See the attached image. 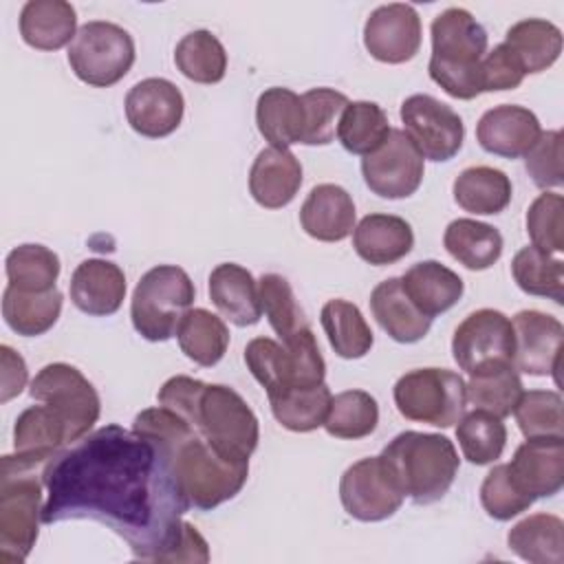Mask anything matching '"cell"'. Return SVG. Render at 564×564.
Listing matches in <instances>:
<instances>
[{
	"instance_id": "cell-1",
	"label": "cell",
	"mask_w": 564,
	"mask_h": 564,
	"mask_svg": "<svg viewBox=\"0 0 564 564\" xmlns=\"http://www.w3.org/2000/svg\"><path fill=\"white\" fill-rule=\"evenodd\" d=\"M42 522L97 520L143 562H167L189 509L165 449L117 423L88 432L42 469Z\"/></svg>"
},
{
	"instance_id": "cell-2",
	"label": "cell",
	"mask_w": 564,
	"mask_h": 564,
	"mask_svg": "<svg viewBox=\"0 0 564 564\" xmlns=\"http://www.w3.org/2000/svg\"><path fill=\"white\" fill-rule=\"evenodd\" d=\"M132 430L154 438L167 454L189 507L212 511L236 498L249 478V463L225 458L181 414L165 405L141 410Z\"/></svg>"
},
{
	"instance_id": "cell-3",
	"label": "cell",
	"mask_w": 564,
	"mask_h": 564,
	"mask_svg": "<svg viewBox=\"0 0 564 564\" xmlns=\"http://www.w3.org/2000/svg\"><path fill=\"white\" fill-rule=\"evenodd\" d=\"M156 399L159 405L181 414L225 458L249 463L260 441V425L234 388L176 375L161 386Z\"/></svg>"
},
{
	"instance_id": "cell-4",
	"label": "cell",
	"mask_w": 564,
	"mask_h": 564,
	"mask_svg": "<svg viewBox=\"0 0 564 564\" xmlns=\"http://www.w3.org/2000/svg\"><path fill=\"white\" fill-rule=\"evenodd\" d=\"M388 476L414 505L441 500L458 474L460 460L454 443L443 434L405 430L379 454Z\"/></svg>"
},
{
	"instance_id": "cell-5",
	"label": "cell",
	"mask_w": 564,
	"mask_h": 564,
	"mask_svg": "<svg viewBox=\"0 0 564 564\" xmlns=\"http://www.w3.org/2000/svg\"><path fill=\"white\" fill-rule=\"evenodd\" d=\"M430 77L456 99H474L482 93L480 62L487 53L485 26L460 7L441 11L430 26Z\"/></svg>"
},
{
	"instance_id": "cell-6",
	"label": "cell",
	"mask_w": 564,
	"mask_h": 564,
	"mask_svg": "<svg viewBox=\"0 0 564 564\" xmlns=\"http://www.w3.org/2000/svg\"><path fill=\"white\" fill-rule=\"evenodd\" d=\"M194 295L196 289L185 269L176 264L152 267L132 293L130 317L134 330L148 341H167L192 308Z\"/></svg>"
},
{
	"instance_id": "cell-7",
	"label": "cell",
	"mask_w": 564,
	"mask_h": 564,
	"mask_svg": "<svg viewBox=\"0 0 564 564\" xmlns=\"http://www.w3.org/2000/svg\"><path fill=\"white\" fill-rule=\"evenodd\" d=\"M245 364L267 397L324 383L326 364L313 330L293 344H278L271 337H256L245 348Z\"/></svg>"
},
{
	"instance_id": "cell-8",
	"label": "cell",
	"mask_w": 564,
	"mask_h": 564,
	"mask_svg": "<svg viewBox=\"0 0 564 564\" xmlns=\"http://www.w3.org/2000/svg\"><path fill=\"white\" fill-rule=\"evenodd\" d=\"M42 474L2 456L0 474V560L22 564L35 546L42 522Z\"/></svg>"
},
{
	"instance_id": "cell-9",
	"label": "cell",
	"mask_w": 564,
	"mask_h": 564,
	"mask_svg": "<svg viewBox=\"0 0 564 564\" xmlns=\"http://www.w3.org/2000/svg\"><path fill=\"white\" fill-rule=\"evenodd\" d=\"M392 397L401 416L434 427H452L467 410V383L447 368H416L401 375Z\"/></svg>"
},
{
	"instance_id": "cell-10",
	"label": "cell",
	"mask_w": 564,
	"mask_h": 564,
	"mask_svg": "<svg viewBox=\"0 0 564 564\" xmlns=\"http://www.w3.org/2000/svg\"><path fill=\"white\" fill-rule=\"evenodd\" d=\"M132 35L106 20H90L79 26L68 46L70 70L88 86L108 88L121 82L134 64Z\"/></svg>"
},
{
	"instance_id": "cell-11",
	"label": "cell",
	"mask_w": 564,
	"mask_h": 564,
	"mask_svg": "<svg viewBox=\"0 0 564 564\" xmlns=\"http://www.w3.org/2000/svg\"><path fill=\"white\" fill-rule=\"evenodd\" d=\"M29 394L62 416L70 445L93 430L101 412V401L95 386L75 366L64 361L44 366L33 377Z\"/></svg>"
},
{
	"instance_id": "cell-12",
	"label": "cell",
	"mask_w": 564,
	"mask_h": 564,
	"mask_svg": "<svg viewBox=\"0 0 564 564\" xmlns=\"http://www.w3.org/2000/svg\"><path fill=\"white\" fill-rule=\"evenodd\" d=\"M513 350L516 339L511 319L496 308H478L469 313L456 326L452 337L454 361L469 377L513 366Z\"/></svg>"
},
{
	"instance_id": "cell-13",
	"label": "cell",
	"mask_w": 564,
	"mask_h": 564,
	"mask_svg": "<svg viewBox=\"0 0 564 564\" xmlns=\"http://www.w3.org/2000/svg\"><path fill=\"white\" fill-rule=\"evenodd\" d=\"M401 121L403 132L410 137L423 159L443 163L454 159L463 148V119L432 95H410L401 104Z\"/></svg>"
},
{
	"instance_id": "cell-14",
	"label": "cell",
	"mask_w": 564,
	"mask_h": 564,
	"mask_svg": "<svg viewBox=\"0 0 564 564\" xmlns=\"http://www.w3.org/2000/svg\"><path fill=\"white\" fill-rule=\"evenodd\" d=\"M423 161L410 137L392 128L381 148L361 159V174L372 194L388 200L408 198L423 183Z\"/></svg>"
},
{
	"instance_id": "cell-15",
	"label": "cell",
	"mask_w": 564,
	"mask_h": 564,
	"mask_svg": "<svg viewBox=\"0 0 564 564\" xmlns=\"http://www.w3.org/2000/svg\"><path fill=\"white\" fill-rule=\"evenodd\" d=\"M339 500L344 511L359 522H381L392 518L403 494L388 476L379 456H368L352 463L339 478Z\"/></svg>"
},
{
	"instance_id": "cell-16",
	"label": "cell",
	"mask_w": 564,
	"mask_h": 564,
	"mask_svg": "<svg viewBox=\"0 0 564 564\" xmlns=\"http://www.w3.org/2000/svg\"><path fill=\"white\" fill-rule=\"evenodd\" d=\"M364 46L377 62L403 64L421 48V18L412 4L377 7L364 24Z\"/></svg>"
},
{
	"instance_id": "cell-17",
	"label": "cell",
	"mask_w": 564,
	"mask_h": 564,
	"mask_svg": "<svg viewBox=\"0 0 564 564\" xmlns=\"http://www.w3.org/2000/svg\"><path fill=\"white\" fill-rule=\"evenodd\" d=\"M513 366L518 372L533 377L553 375L560 383L557 370L562 361V337L564 326L557 317L542 311H520L513 319Z\"/></svg>"
},
{
	"instance_id": "cell-18",
	"label": "cell",
	"mask_w": 564,
	"mask_h": 564,
	"mask_svg": "<svg viewBox=\"0 0 564 564\" xmlns=\"http://www.w3.org/2000/svg\"><path fill=\"white\" fill-rule=\"evenodd\" d=\"M123 106L126 119L137 134L163 139L181 126L185 99L170 79L148 77L128 90Z\"/></svg>"
},
{
	"instance_id": "cell-19",
	"label": "cell",
	"mask_w": 564,
	"mask_h": 564,
	"mask_svg": "<svg viewBox=\"0 0 564 564\" xmlns=\"http://www.w3.org/2000/svg\"><path fill=\"white\" fill-rule=\"evenodd\" d=\"M516 487L538 498H551L564 487V436L527 438L507 463Z\"/></svg>"
},
{
	"instance_id": "cell-20",
	"label": "cell",
	"mask_w": 564,
	"mask_h": 564,
	"mask_svg": "<svg viewBox=\"0 0 564 564\" xmlns=\"http://www.w3.org/2000/svg\"><path fill=\"white\" fill-rule=\"evenodd\" d=\"M68 430L62 416L48 408L31 405L20 412L13 425V454L9 458L22 469H35L46 465L64 447H68Z\"/></svg>"
},
{
	"instance_id": "cell-21",
	"label": "cell",
	"mask_w": 564,
	"mask_h": 564,
	"mask_svg": "<svg viewBox=\"0 0 564 564\" xmlns=\"http://www.w3.org/2000/svg\"><path fill=\"white\" fill-rule=\"evenodd\" d=\"M542 128L538 117L516 104H502L489 108L476 126V139L489 154L502 159H520L538 141Z\"/></svg>"
},
{
	"instance_id": "cell-22",
	"label": "cell",
	"mask_w": 564,
	"mask_h": 564,
	"mask_svg": "<svg viewBox=\"0 0 564 564\" xmlns=\"http://www.w3.org/2000/svg\"><path fill=\"white\" fill-rule=\"evenodd\" d=\"M126 297V275L119 264L88 258L70 275V302L86 315H115Z\"/></svg>"
},
{
	"instance_id": "cell-23",
	"label": "cell",
	"mask_w": 564,
	"mask_h": 564,
	"mask_svg": "<svg viewBox=\"0 0 564 564\" xmlns=\"http://www.w3.org/2000/svg\"><path fill=\"white\" fill-rule=\"evenodd\" d=\"M302 185V163L291 150L264 148L249 170V192L267 209L286 207Z\"/></svg>"
},
{
	"instance_id": "cell-24",
	"label": "cell",
	"mask_w": 564,
	"mask_h": 564,
	"mask_svg": "<svg viewBox=\"0 0 564 564\" xmlns=\"http://www.w3.org/2000/svg\"><path fill=\"white\" fill-rule=\"evenodd\" d=\"M355 216L352 196L335 183L315 185L300 209L302 229L322 242L348 238L355 229Z\"/></svg>"
},
{
	"instance_id": "cell-25",
	"label": "cell",
	"mask_w": 564,
	"mask_h": 564,
	"mask_svg": "<svg viewBox=\"0 0 564 564\" xmlns=\"http://www.w3.org/2000/svg\"><path fill=\"white\" fill-rule=\"evenodd\" d=\"M352 247L368 264H394L412 251L414 231L401 216L368 214L352 229Z\"/></svg>"
},
{
	"instance_id": "cell-26",
	"label": "cell",
	"mask_w": 564,
	"mask_h": 564,
	"mask_svg": "<svg viewBox=\"0 0 564 564\" xmlns=\"http://www.w3.org/2000/svg\"><path fill=\"white\" fill-rule=\"evenodd\" d=\"M370 311L388 337L399 344L421 341L432 328V317L423 315L414 306L401 284V278H388L372 289Z\"/></svg>"
},
{
	"instance_id": "cell-27",
	"label": "cell",
	"mask_w": 564,
	"mask_h": 564,
	"mask_svg": "<svg viewBox=\"0 0 564 564\" xmlns=\"http://www.w3.org/2000/svg\"><path fill=\"white\" fill-rule=\"evenodd\" d=\"M209 297L218 313L236 326H253L262 317L260 289L251 271L223 262L209 273Z\"/></svg>"
},
{
	"instance_id": "cell-28",
	"label": "cell",
	"mask_w": 564,
	"mask_h": 564,
	"mask_svg": "<svg viewBox=\"0 0 564 564\" xmlns=\"http://www.w3.org/2000/svg\"><path fill=\"white\" fill-rule=\"evenodd\" d=\"M401 284L414 306L432 319L458 304L465 291L463 278L438 260H421L412 264L401 275Z\"/></svg>"
},
{
	"instance_id": "cell-29",
	"label": "cell",
	"mask_w": 564,
	"mask_h": 564,
	"mask_svg": "<svg viewBox=\"0 0 564 564\" xmlns=\"http://www.w3.org/2000/svg\"><path fill=\"white\" fill-rule=\"evenodd\" d=\"M77 31V13L66 0H29L20 11V35L37 51H57Z\"/></svg>"
},
{
	"instance_id": "cell-30",
	"label": "cell",
	"mask_w": 564,
	"mask_h": 564,
	"mask_svg": "<svg viewBox=\"0 0 564 564\" xmlns=\"http://www.w3.org/2000/svg\"><path fill=\"white\" fill-rule=\"evenodd\" d=\"M256 123L264 141L273 148H284L300 143L304 132V106L302 97L291 88L273 86L267 88L256 104Z\"/></svg>"
},
{
	"instance_id": "cell-31",
	"label": "cell",
	"mask_w": 564,
	"mask_h": 564,
	"mask_svg": "<svg viewBox=\"0 0 564 564\" xmlns=\"http://www.w3.org/2000/svg\"><path fill=\"white\" fill-rule=\"evenodd\" d=\"M518 59L522 73H542L562 53V31L542 18H527L511 24L502 42Z\"/></svg>"
},
{
	"instance_id": "cell-32",
	"label": "cell",
	"mask_w": 564,
	"mask_h": 564,
	"mask_svg": "<svg viewBox=\"0 0 564 564\" xmlns=\"http://www.w3.org/2000/svg\"><path fill=\"white\" fill-rule=\"evenodd\" d=\"M447 253L469 271H485L502 256V236L496 227L474 220L456 218L443 234Z\"/></svg>"
},
{
	"instance_id": "cell-33",
	"label": "cell",
	"mask_w": 564,
	"mask_h": 564,
	"mask_svg": "<svg viewBox=\"0 0 564 564\" xmlns=\"http://www.w3.org/2000/svg\"><path fill=\"white\" fill-rule=\"evenodd\" d=\"M511 553L531 564H562L564 522L553 513H533L507 533Z\"/></svg>"
},
{
	"instance_id": "cell-34",
	"label": "cell",
	"mask_w": 564,
	"mask_h": 564,
	"mask_svg": "<svg viewBox=\"0 0 564 564\" xmlns=\"http://www.w3.org/2000/svg\"><path fill=\"white\" fill-rule=\"evenodd\" d=\"M62 293L57 289L44 293L18 291L7 284L2 293V317L7 326L22 337L48 333L62 313Z\"/></svg>"
},
{
	"instance_id": "cell-35",
	"label": "cell",
	"mask_w": 564,
	"mask_h": 564,
	"mask_svg": "<svg viewBox=\"0 0 564 564\" xmlns=\"http://www.w3.org/2000/svg\"><path fill=\"white\" fill-rule=\"evenodd\" d=\"M319 322L330 348L341 359H361L370 352L375 335L357 304L339 297L328 300L322 306Z\"/></svg>"
},
{
	"instance_id": "cell-36",
	"label": "cell",
	"mask_w": 564,
	"mask_h": 564,
	"mask_svg": "<svg viewBox=\"0 0 564 564\" xmlns=\"http://www.w3.org/2000/svg\"><path fill=\"white\" fill-rule=\"evenodd\" d=\"M176 339L181 352L203 368L216 366L229 346L227 324L207 308H189L178 328Z\"/></svg>"
},
{
	"instance_id": "cell-37",
	"label": "cell",
	"mask_w": 564,
	"mask_h": 564,
	"mask_svg": "<svg viewBox=\"0 0 564 564\" xmlns=\"http://www.w3.org/2000/svg\"><path fill=\"white\" fill-rule=\"evenodd\" d=\"M454 200L469 214H500L511 203V181L489 165L467 167L454 181Z\"/></svg>"
},
{
	"instance_id": "cell-38",
	"label": "cell",
	"mask_w": 564,
	"mask_h": 564,
	"mask_svg": "<svg viewBox=\"0 0 564 564\" xmlns=\"http://www.w3.org/2000/svg\"><path fill=\"white\" fill-rule=\"evenodd\" d=\"M388 115L375 101H348L337 123V139L346 152L368 156L390 134Z\"/></svg>"
},
{
	"instance_id": "cell-39",
	"label": "cell",
	"mask_w": 564,
	"mask_h": 564,
	"mask_svg": "<svg viewBox=\"0 0 564 564\" xmlns=\"http://www.w3.org/2000/svg\"><path fill=\"white\" fill-rule=\"evenodd\" d=\"M260 306L267 315L271 328L282 339V344H293L306 330H311L304 311L300 308L289 280L280 273H264L258 280Z\"/></svg>"
},
{
	"instance_id": "cell-40",
	"label": "cell",
	"mask_w": 564,
	"mask_h": 564,
	"mask_svg": "<svg viewBox=\"0 0 564 564\" xmlns=\"http://www.w3.org/2000/svg\"><path fill=\"white\" fill-rule=\"evenodd\" d=\"M174 64L196 84H218L227 73V51L212 31L198 29L181 37L174 48Z\"/></svg>"
},
{
	"instance_id": "cell-41",
	"label": "cell",
	"mask_w": 564,
	"mask_h": 564,
	"mask_svg": "<svg viewBox=\"0 0 564 564\" xmlns=\"http://www.w3.org/2000/svg\"><path fill=\"white\" fill-rule=\"evenodd\" d=\"M330 390L326 383L315 388H293L269 397L275 421L291 432H313L324 425L330 408Z\"/></svg>"
},
{
	"instance_id": "cell-42",
	"label": "cell",
	"mask_w": 564,
	"mask_h": 564,
	"mask_svg": "<svg viewBox=\"0 0 564 564\" xmlns=\"http://www.w3.org/2000/svg\"><path fill=\"white\" fill-rule=\"evenodd\" d=\"M59 258L53 249L44 245H20L9 251L4 271L9 286L29 293H44L57 289L55 282L59 278Z\"/></svg>"
},
{
	"instance_id": "cell-43",
	"label": "cell",
	"mask_w": 564,
	"mask_h": 564,
	"mask_svg": "<svg viewBox=\"0 0 564 564\" xmlns=\"http://www.w3.org/2000/svg\"><path fill=\"white\" fill-rule=\"evenodd\" d=\"M379 423L377 399L366 390H344L330 399L324 430L335 438L370 436Z\"/></svg>"
},
{
	"instance_id": "cell-44",
	"label": "cell",
	"mask_w": 564,
	"mask_h": 564,
	"mask_svg": "<svg viewBox=\"0 0 564 564\" xmlns=\"http://www.w3.org/2000/svg\"><path fill=\"white\" fill-rule=\"evenodd\" d=\"M511 273L516 284L527 295L549 297L562 304L564 291V262L538 247H522L511 260Z\"/></svg>"
},
{
	"instance_id": "cell-45",
	"label": "cell",
	"mask_w": 564,
	"mask_h": 564,
	"mask_svg": "<svg viewBox=\"0 0 564 564\" xmlns=\"http://www.w3.org/2000/svg\"><path fill=\"white\" fill-rule=\"evenodd\" d=\"M456 441L471 465H489L505 452L507 427L500 416L487 410H474L458 419Z\"/></svg>"
},
{
	"instance_id": "cell-46",
	"label": "cell",
	"mask_w": 564,
	"mask_h": 564,
	"mask_svg": "<svg viewBox=\"0 0 564 564\" xmlns=\"http://www.w3.org/2000/svg\"><path fill=\"white\" fill-rule=\"evenodd\" d=\"M465 383L467 403H471L474 410H487L500 419L513 412L520 394L524 392L516 366H505L482 375H474Z\"/></svg>"
},
{
	"instance_id": "cell-47",
	"label": "cell",
	"mask_w": 564,
	"mask_h": 564,
	"mask_svg": "<svg viewBox=\"0 0 564 564\" xmlns=\"http://www.w3.org/2000/svg\"><path fill=\"white\" fill-rule=\"evenodd\" d=\"M302 97L304 106V145H328L337 134V123L348 106V97L335 88H311Z\"/></svg>"
},
{
	"instance_id": "cell-48",
	"label": "cell",
	"mask_w": 564,
	"mask_h": 564,
	"mask_svg": "<svg viewBox=\"0 0 564 564\" xmlns=\"http://www.w3.org/2000/svg\"><path fill=\"white\" fill-rule=\"evenodd\" d=\"M513 414L524 438L564 436L562 397L557 390H524Z\"/></svg>"
},
{
	"instance_id": "cell-49",
	"label": "cell",
	"mask_w": 564,
	"mask_h": 564,
	"mask_svg": "<svg viewBox=\"0 0 564 564\" xmlns=\"http://www.w3.org/2000/svg\"><path fill=\"white\" fill-rule=\"evenodd\" d=\"M527 234L533 247L546 253L564 251V198L555 192L540 194L527 212Z\"/></svg>"
},
{
	"instance_id": "cell-50",
	"label": "cell",
	"mask_w": 564,
	"mask_h": 564,
	"mask_svg": "<svg viewBox=\"0 0 564 564\" xmlns=\"http://www.w3.org/2000/svg\"><path fill=\"white\" fill-rule=\"evenodd\" d=\"M535 500L522 494L509 476L507 465H496L480 485V505L494 520H511L527 511Z\"/></svg>"
},
{
	"instance_id": "cell-51",
	"label": "cell",
	"mask_w": 564,
	"mask_h": 564,
	"mask_svg": "<svg viewBox=\"0 0 564 564\" xmlns=\"http://www.w3.org/2000/svg\"><path fill=\"white\" fill-rule=\"evenodd\" d=\"M524 167L531 181L542 187H560L562 185V132L560 130H546L540 132L538 141L531 145V150L524 154Z\"/></svg>"
},
{
	"instance_id": "cell-52",
	"label": "cell",
	"mask_w": 564,
	"mask_h": 564,
	"mask_svg": "<svg viewBox=\"0 0 564 564\" xmlns=\"http://www.w3.org/2000/svg\"><path fill=\"white\" fill-rule=\"evenodd\" d=\"M480 79H482V93L513 90L522 84L524 73L518 59L513 57V53L505 44H498L489 53H485L480 62Z\"/></svg>"
},
{
	"instance_id": "cell-53",
	"label": "cell",
	"mask_w": 564,
	"mask_h": 564,
	"mask_svg": "<svg viewBox=\"0 0 564 564\" xmlns=\"http://www.w3.org/2000/svg\"><path fill=\"white\" fill-rule=\"evenodd\" d=\"M0 401L7 403L13 397H18L22 392V388L26 386L29 379V370L26 364L22 359L20 352H15L11 346H0Z\"/></svg>"
},
{
	"instance_id": "cell-54",
	"label": "cell",
	"mask_w": 564,
	"mask_h": 564,
	"mask_svg": "<svg viewBox=\"0 0 564 564\" xmlns=\"http://www.w3.org/2000/svg\"><path fill=\"white\" fill-rule=\"evenodd\" d=\"M167 562H209V546L192 522H183V538Z\"/></svg>"
}]
</instances>
